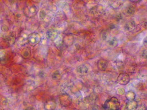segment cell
Wrapping results in <instances>:
<instances>
[{
  "label": "cell",
  "instance_id": "5b68a950",
  "mask_svg": "<svg viewBox=\"0 0 147 110\" xmlns=\"http://www.w3.org/2000/svg\"><path fill=\"white\" fill-rule=\"evenodd\" d=\"M131 78L126 73H122L120 74L117 79V82L120 85H126L130 82Z\"/></svg>",
  "mask_w": 147,
  "mask_h": 110
},
{
  "label": "cell",
  "instance_id": "f546056e",
  "mask_svg": "<svg viewBox=\"0 0 147 110\" xmlns=\"http://www.w3.org/2000/svg\"><path fill=\"white\" fill-rule=\"evenodd\" d=\"M34 2H38L39 1H40V0H33Z\"/></svg>",
  "mask_w": 147,
  "mask_h": 110
},
{
  "label": "cell",
  "instance_id": "4fadbf2b",
  "mask_svg": "<svg viewBox=\"0 0 147 110\" xmlns=\"http://www.w3.org/2000/svg\"><path fill=\"white\" fill-rule=\"evenodd\" d=\"M76 71L78 74L83 75V74H87L88 72V68L85 64H82L77 67Z\"/></svg>",
  "mask_w": 147,
  "mask_h": 110
},
{
  "label": "cell",
  "instance_id": "52a82bcc",
  "mask_svg": "<svg viewBox=\"0 0 147 110\" xmlns=\"http://www.w3.org/2000/svg\"><path fill=\"white\" fill-rule=\"evenodd\" d=\"M90 12L94 17H99L104 12V7L101 5H97L90 9Z\"/></svg>",
  "mask_w": 147,
  "mask_h": 110
},
{
  "label": "cell",
  "instance_id": "7a4b0ae2",
  "mask_svg": "<svg viewBox=\"0 0 147 110\" xmlns=\"http://www.w3.org/2000/svg\"><path fill=\"white\" fill-rule=\"evenodd\" d=\"M59 100L60 105L64 107H69L72 103L71 96L67 93H62L59 95Z\"/></svg>",
  "mask_w": 147,
  "mask_h": 110
},
{
  "label": "cell",
  "instance_id": "30bf717a",
  "mask_svg": "<svg viewBox=\"0 0 147 110\" xmlns=\"http://www.w3.org/2000/svg\"><path fill=\"white\" fill-rule=\"evenodd\" d=\"M136 27V22L133 20H130L127 21L124 26L125 29L127 32H132Z\"/></svg>",
  "mask_w": 147,
  "mask_h": 110
},
{
  "label": "cell",
  "instance_id": "ba28073f",
  "mask_svg": "<svg viewBox=\"0 0 147 110\" xmlns=\"http://www.w3.org/2000/svg\"><path fill=\"white\" fill-rule=\"evenodd\" d=\"M44 109L47 110H54L56 109L57 104L56 101L53 99L47 100L44 105Z\"/></svg>",
  "mask_w": 147,
  "mask_h": 110
},
{
  "label": "cell",
  "instance_id": "8fae6325",
  "mask_svg": "<svg viewBox=\"0 0 147 110\" xmlns=\"http://www.w3.org/2000/svg\"><path fill=\"white\" fill-rule=\"evenodd\" d=\"M97 66L101 71H105L108 66V61L104 59H100L98 62Z\"/></svg>",
  "mask_w": 147,
  "mask_h": 110
},
{
  "label": "cell",
  "instance_id": "484cf974",
  "mask_svg": "<svg viewBox=\"0 0 147 110\" xmlns=\"http://www.w3.org/2000/svg\"><path fill=\"white\" fill-rule=\"evenodd\" d=\"M122 16L121 14H119L116 16V19L117 21H120L121 19H122Z\"/></svg>",
  "mask_w": 147,
  "mask_h": 110
},
{
  "label": "cell",
  "instance_id": "8992f818",
  "mask_svg": "<svg viewBox=\"0 0 147 110\" xmlns=\"http://www.w3.org/2000/svg\"><path fill=\"white\" fill-rule=\"evenodd\" d=\"M59 32L54 29H49L47 32L46 33V36L47 39L50 41H54L57 39L59 37Z\"/></svg>",
  "mask_w": 147,
  "mask_h": 110
},
{
  "label": "cell",
  "instance_id": "ac0fdd59",
  "mask_svg": "<svg viewBox=\"0 0 147 110\" xmlns=\"http://www.w3.org/2000/svg\"><path fill=\"white\" fill-rule=\"evenodd\" d=\"M135 12V9L132 6H128L125 10V14L127 16H131Z\"/></svg>",
  "mask_w": 147,
  "mask_h": 110
},
{
  "label": "cell",
  "instance_id": "4316f807",
  "mask_svg": "<svg viewBox=\"0 0 147 110\" xmlns=\"http://www.w3.org/2000/svg\"><path fill=\"white\" fill-rule=\"evenodd\" d=\"M115 28V25H114V24H111L109 27V28L110 30H113V29H114Z\"/></svg>",
  "mask_w": 147,
  "mask_h": 110
},
{
  "label": "cell",
  "instance_id": "ffe728a7",
  "mask_svg": "<svg viewBox=\"0 0 147 110\" xmlns=\"http://www.w3.org/2000/svg\"><path fill=\"white\" fill-rule=\"evenodd\" d=\"M30 55H31V52H30V50L29 48H25L23 50V56L24 58H28L30 56Z\"/></svg>",
  "mask_w": 147,
  "mask_h": 110
},
{
  "label": "cell",
  "instance_id": "603a6c76",
  "mask_svg": "<svg viewBox=\"0 0 147 110\" xmlns=\"http://www.w3.org/2000/svg\"><path fill=\"white\" fill-rule=\"evenodd\" d=\"M107 32H106L105 30L102 31L101 33V38L103 39V40H105L107 39Z\"/></svg>",
  "mask_w": 147,
  "mask_h": 110
},
{
  "label": "cell",
  "instance_id": "277c9868",
  "mask_svg": "<svg viewBox=\"0 0 147 110\" xmlns=\"http://www.w3.org/2000/svg\"><path fill=\"white\" fill-rule=\"evenodd\" d=\"M41 40V38L40 35L37 33H33L29 35L28 41L29 44L32 46H35L38 44Z\"/></svg>",
  "mask_w": 147,
  "mask_h": 110
},
{
  "label": "cell",
  "instance_id": "3957f363",
  "mask_svg": "<svg viewBox=\"0 0 147 110\" xmlns=\"http://www.w3.org/2000/svg\"><path fill=\"white\" fill-rule=\"evenodd\" d=\"M74 37L71 34L65 35L62 39L63 46L66 48H69L74 45Z\"/></svg>",
  "mask_w": 147,
  "mask_h": 110
},
{
  "label": "cell",
  "instance_id": "f1b7e54d",
  "mask_svg": "<svg viewBox=\"0 0 147 110\" xmlns=\"http://www.w3.org/2000/svg\"><path fill=\"white\" fill-rule=\"evenodd\" d=\"M143 45L145 46V47H147V38H145V39H144V40L143 41Z\"/></svg>",
  "mask_w": 147,
  "mask_h": 110
},
{
  "label": "cell",
  "instance_id": "5bb4252c",
  "mask_svg": "<svg viewBox=\"0 0 147 110\" xmlns=\"http://www.w3.org/2000/svg\"><path fill=\"white\" fill-rule=\"evenodd\" d=\"M37 11H38V8L34 6H32L28 9L26 15L28 17H33L37 13Z\"/></svg>",
  "mask_w": 147,
  "mask_h": 110
},
{
  "label": "cell",
  "instance_id": "d4e9b609",
  "mask_svg": "<svg viewBox=\"0 0 147 110\" xmlns=\"http://www.w3.org/2000/svg\"><path fill=\"white\" fill-rule=\"evenodd\" d=\"M142 57L144 58L145 60H146L147 58V50H144L143 52H142Z\"/></svg>",
  "mask_w": 147,
  "mask_h": 110
},
{
  "label": "cell",
  "instance_id": "6da1fadb",
  "mask_svg": "<svg viewBox=\"0 0 147 110\" xmlns=\"http://www.w3.org/2000/svg\"><path fill=\"white\" fill-rule=\"evenodd\" d=\"M120 101L116 97H112L106 100L102 106V109L107 110H119L120 109Z\"/></svg>",
  "mask_w": 147,
  "mask_h": 110
},
{
  "label": "cell",
  "instance_id": "44dd1931",
  "mask_svg": "<svg viewBox=\"0 0 147 110\" xmlns=\"http://www.w3.org/2000/svg\"><path fill=\"white\" fill-rule=\"evenodd\" d=\"M46 16H47L46 12L44 10H41L39 13V18L40 20H44L46 18Z\"/></svg>",
  "mask_w": 147,
  "mask_h": 110
},
{
  "label": "cell",
  "instance_id": "9a60e30c",
  "mask_svg": "<svg viewBox=\"0 0 147 110\" xmlns=\"http://www.w3.org/2000/svg\"><path fill=\"white\" fill-rule=\"evenodd\" d=\"M51 78L55 81L59 82L62 79V75L59 70H55L52 73Z\"/></svg>",
  "mask_w": 147,
  "mask_h": 110
},
{
  "label": "cell",
  "instance_id": "e0dca14e",
  "mask_svg": "<svg viewBox=\"0 0 147 110\" xmlns=\"http://www.w3.org/2000/svg\"><path fill=\"white\" fill-rule=\"evenodd\" d=\"M125 96L127 100H134L136 97V94L135 92H134L132 90L128 91L127 93L125 94Z\"/></svg>",
  "mask_w": 147,
  "mask_h": 110
},
{
  "label": "cell",
  "instance_id": "d6986e66",
  "mask_svg": "<svg viewBox=\"0 0 147 110\" xmlns=\"http://www.w3.org/2000/svg\"><path fill=\"white\" fill-rule=\"evenodd\" d=\"M107 43L111 47H116L118 45L119 41L116 38L114 37V38H112L110 39H109L107 41Z\"/></svg>",
  "mask_w": 147,
  "mask_h": 110
},
{
  "label": "cell",
  "instance_id": "7c38bea8",
  "mask_svg": "<svg viewBox=\"0 0 147 110\" xmlns=\"http://www.w3.org/2000/svg\"><path fill=\"white\" fill-rule=\"evenodd\" d=\"M97 99V96L95 93L91 94L89 96H87L83 100L84 103L86 104H92L95 102Z\"/></svg>",
  "mask_w": 147,
  "mask_h": 110
},
{
  "label": "cell",
  "instance_id": "9c48e42d",
  "mask_svg": "<svg viewBox=\"0 0 147 110\" xmlns=\"http://www.w3.org/2000/svg\"><path fill=\"white\" fill-rule=\"evenodd\" d=\"M138 107V103L135 99L132 100H128L126 104V109L128 110H137Z\"/></svg>",
  "mask_w": 147,
  "mask_h": 110
},
{
  "label": "cell",
  "instance_id": "2e32d148",
  "mask_svg": "<svg viewBox=\"0 0 147 110\" xmlns=\"http://www.w3.org/2000/svg\"><path fill=\"white\" fill-rule=\"evenodd\" d=\"M110 5L113 8L117 9H119L122 6V2L120 0H112L110 2Z\"/></svg>",
  "mask_w": 147,
  "mask_h": 110
},
{
  "label": "cell",
  "instance_id": "7402d4cb",
  "mask_svg": "<svg viewBox=\"0 0 147 110\" xmlns=\"http://www.w3.org/2000/svg\"><path fill=\"white\" fill-rule=\"evenodd\" d=\"M117 93L119 95H123L125 94V90L124 88H119L117 89Z\"/></svg>",
  "mask_w": 147,
  "mask_h": 110
},
{
  "label": "cell",
  "instance_id": "83f0119b",
  "mask_svg": "<svg viewBox=\"0 0 147 110\" xmlns=\"http://www.w3.org/2000/svg\"><path fill=\"white\" fill-rule=\"evenodd\" d=\"M129 1L132 3H139L142 1V0H129Z\"/></svg>",
  "mask_w": 147,
  "mask_h": 110
},
{
  "label": "cell",
  "instance_id": "cb8c5ba5",
  "mask_svg": "<svg viewBox=\"0 0 147 110\" xmlns=\"http://www.w3.org/2000/svg\"><path fill=\"white\" fill-rule=\"evenodd\" d=\"M123 63L122 61H118L117 62L116 61V66H117V67L121 68L123 66Z\"/></svg>",
  "mask_w": 147,
  "mask_h": 110
}]
</instances>
